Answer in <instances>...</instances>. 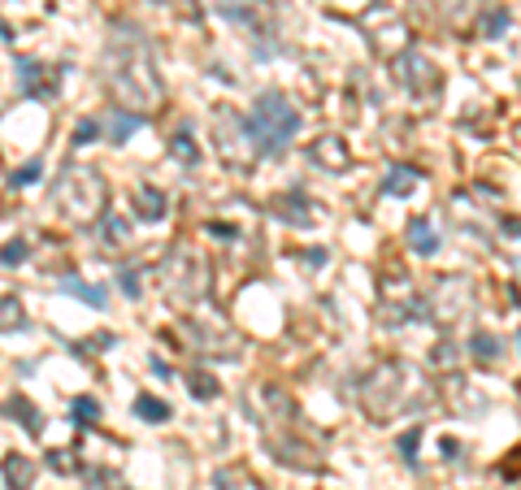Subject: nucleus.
I'll return each mask as SVG.
<instances>
[{"label":"nucleus","mask_w":521,"mask_h":490,"mask_svg":"<svg viewBox=\"0 0 521 490\" xmlns=\"http://www.w3.org/2000/svg\"><path fill=\"white\" fill-rule=\"evenodd\" d=\"M295 126H300V117H295V109L287 105L278 91H265L257 100L252 117H247V131H252V139H257V148L265 152V157H274V152H283L291 143Z\"/></svg>","instance_id":"nucleus-1"},{"label":"nucleus","mask_w":521,"mask_h":490,"mask_svg":"<svg viewBox=\"0 0 521 490\" xmlns=\"http://www.w3.org/2000/svg\"><path fill=\"white\" fill-rule=\"evenodd\" d=\"M474 347H478V356H482V360H491V356H495V339H491V334H474Z\"/></svg>","instance_id":"nucleus-15"},{"label":"nucleus","mask_w":521,"mask_h":490,"mask_svg":"<svg viewBox=\"0 0 521 490\" xmlns=\"http://www.w3.org/2000/svg\"><path fill=\"white\" fill-rule=\"evenodd\" d=\"M35 178H39V161H31V165H22V169H13V178H9V183H13V187H31V183H35Z\"/></svg>","instance_id":"nucleus-11"},{"label":"nucleus","mask_w":521,"mask_h":490,"mask_svg":"<svg viewBox=\"0 0 521 490\" xmlns=\"http://www.w3.org/2000/svg\"><path fill=\"white\" fill-rule=\"evenodd\" d=\"M96 131H101L96 122H83V126H79V135H74V143H87V139H96Z\"/></svg>","instance_id":"nucleus-19"},{"label":"nucleus","mask_w":521,"mask_h":490,"mask_svg":"<svg viewBox=\"0 0 521 490\" xmlns=\"http://www.w3.org/2000/svg\"><path fill=\"white\" fill-rule=\"evenodd\" d=\"M65 291L79 295V299H87V304H96V308H105V291H96V287H83V282H65Z\"/></svg>","instance_id":"nucleus-9"},{"label":"nucleus","mask_w":521,"mask_h":490,"mask_svg":"<svg viewBox=\"0 0 521 490\" xmlns=\"http://www.w3.org/2000/svg\"><path fill=\"white\" fill-rule=\"evenodd\" d=\"M409 247H413V252H421V256L439 252V235L430 230V221H426V217H413V221H409Z\"/></svg>","instance_id":"nucleus-2"},{"label":"nucleus","mask_w":521,"mask_h":490,"mask_svg":"<svg viewBox=\"0 0 521 490\" xmlns=\"http://www.w3.org/2000/svg\"><path fill=\"white\" fill-rule=\"evenodd\" d=\"M413 178H417V169H391V174H387V183H382V191H387V195H395V191L404 195V191L413 187Z\"/></svg>","instance_id":"nucleus-6"},{"label":"nucleus","mask_w":521,"mask_h":490,"mask_svg":"<svg viewBox=\"0 0 521 490\" xmlns=\"http://www.w3.org/2000/svg\"><path fill=\"white\" fill-rule=\"evenodd\" d=\"M504 27H508V18H504L500 9H495V13L487 18V35H495V31H504Z\"/></svg>","instance_id":"nucleus-18"},{"label":"nucleus","mask_w":521,"mask_h":490,"mask_svg":"<svg viewBox=\"0 0 521 490\" xmlns=\"http://www.w3.org/2000/svg\"><path fill=\"white\" fill-rule=\"evenodd\" d=\"M213 391H217V386H213V378H195V395H200V399H213Z\"/></svg>","instance_id":"nucleus-17"},{"label":"nucleus","mask_w":521,"mask_h":490,"mask_svg":"<svg viewBox=\"0 0 521 490\" xmlns=\"http://www.w3.org/2000/svg\"><path fill=\"white\" fill-rule=\"evenodd\" d=\"M74 417H79V421H96V417H101V404H96V399H74Z\"/></svg>","instance_id":"nucleus-12"},{"label":"nucleus","mask_w":521,"mask_h":490,"mask_svg":"<svg viewBox=\"0 0 521 490\" xmlns=\"http://www.w3.org/2000/svg\"><path fill=\"white\" fill-rule=\"evenodd\" d=\"M317 161H335V165H343L347 157H343V148H339V139H321V148H317Z\"/></svg>","instance_id":"nucleus-10"},{"label":"nucleus","mask_w":521,"mask_h":490,"mask_svg":"<svg viewBox=\"0 0 521 490\" xmlns=\"http://www.w3.org/2000/svg\"><path fill=\"white\" fill-rule=\"evenodd\" d=\"M31 477H35V469H31L22 456H9V460H5V486H9V490H27Z\"/></svg>","instance_id":"nucleus-3"},{"label":"nucleus","mask_w":521,"mask_h":490,"mask_svg":"<svg viewBox=\"0 0 521 490\" xmlns=\"http://www.w3.org/2000/svg\"><path fill=\"white\" fill-rule=\"evenodd\" d=\"M27 261V243H9L5 247V265H22Z\"/></svg>","instance_id":"nucleus-16"},{"label":"nucleus","mask_w":521,"mask_h":490,"mask_svg":"<svg viewBox=\"0 0 521 490\" xmlns=\"http://www.w3.org/2000/svg\"><path fill=\"white\" fill-rule=\"evenodd\" d=\"M9 412H13V417H22V425H27L31 434H39V412L27 399H9Z\"/></svg>","instance_id":"nucleus-7"},{"label":"nucleus","mask_w":521,"mask_h":490,"mask_svg":"<svg viewBox=\"0 0 521 490\" xmlns=\"http://www.w3.org/2000/svg\"><path fill=\"white\" fill-rule=\"evenodd\" d=\"M135 412H139V417H148V421H169V404H161L153 395H139L135 399Z\"/></svg>","instance_id":"nucleus-5"},{"label":"nucleus","mask_w":521,"mask_h":490,"mask_svg":"<svg viewBox=\"0 0 521 490\" xmlns=\"http://www.w3.org/2000/svg\"><path fill=\"white\" fill-rule=\"evenodd\" d=\"M139 126H143V117H122V113H117V117H113V139H117V143H122V139H131Z\"/></svg>","instance_id":"nucleus-8"},{"label":"nucleus","mask_w":521,"mask_h":490,"mask_svg":"<svg viewBox=\"0 0 521 490\" xmlns=\"http://www.w3.org/2000/svg\"><path fill=\"white\" fill-rule=\"evenodd\" d=\"M174 152H179L183 161H195V157H200V152H195V143H191L187 135H179V139H174Z\"/></svg>","instance_id":"nucleus-14"},{"label":"nucleus","mask_w":521,"mask_h":490,"mask_svg":"<svg viewBox=\"0 0 521 490\" xmlns=\"http://www.w3.org/2000/svg\"><path fill=\"white\" fill-rule=\"evenodd\" d=\"M139 217L143 221H161L165 217V195L157 187H139Z\"/></svg>","instance_id":"nucleus-4"},{"label":"nucleus","mask_w":521,"mask_h":490,"mask_svg":"<svg viewBox=\"0 0 521 490\" xmlns=\"http://www.w3.org/2000/svg\"><path fill=\"white\" fill-rule=\"evenodd\" d=\"M400 451H404V460L413 464V469H417V430H409L404 434V443H400Z\"/></svg>","instance_id":"nucleus-13"}]
</instances>
